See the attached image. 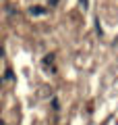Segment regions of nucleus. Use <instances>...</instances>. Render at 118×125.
I'll list each match as a JSON object with an SVG mask.
<instances>
[{"label":"nucleus","instance_id":"obj_4","mask_svg":"<svg viewBox=\"0 0 118 125\" xmlns=\"http://www.w3.org/2000/svg\"><path fill=\"white\" fill-rule=\"evenodd\" d=\"M56 2H58V0H50V4H52V6H54V4H56Z\"/></svg>","mask_w":118,"mask_h":125},{"label":"nucleus","instance_id":"obj_2","mask_svg":"<svg viewBox=\"0 0 118 125\" xmlns=\"http://www.w3.org/2000/svg\"><path fill=\"white\" fill-rule=\"evenodd\" d=\"M52 58H54V56H52V54H48V56H46V58H44V62H46V65H50V62H52Z\"/></svg>","mask_w":118,"mask_h":125},{"label":"nucleus","instance_id":"obj_3","mask_svg":"<svg viewBox=\"0 0 118 125\" xmlns=\"http://www.w3.org/2000/svg\"><path fill=\"white\" fill-rule=\"evenodd\" d=\"M81 4H83V9H85V6H87V0H81Z\"/></svg>","mask_w":118,"mask_h":125},{"label":"nucleus","instance_id":"obj_5","mask_svg":"<svg viewBox=\"0 0 118 125\" xmlns=\"http://www.w3.org/2000/svg\"><path fill=\"white\" fill-rule=\"evenodd\" d=\"M2 56H4V52H2V48H0V58H2Z\"/></svg>","mask_w":118,"mask_h":125},{"label":"nucleus","instance_id":"obj_1","mask_svg":"<svg viewBox=\"0 0 118 125\" xmlns=\"http://www.w3.org/2000/svg\"><path fill=\"white\" fill-rule=\"evenodd\" d=\"M29 13L37 17V15H44V13H46V9H44V6H31V9H29Z\"/></svg>","mask_w":118,"mask_h":125}]
</instances>
